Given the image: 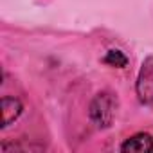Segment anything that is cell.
Here are the masks:
<instances>
[{
  "mask_svg": "<svg viewBox=\"0 0 153 153\" xmlns=\"http://www.w3.org/2000/svg\"><path fill=\"white\" fill-rule=\"evenodd\" d=\"M117 106H119L117 96L112 94L110 90H103V92L96 94L90 106H88V117H90L92 124L96 128H101V130L110 128L114 124Z\"/></svg>",
  "mask_w": 153,
  "mask_h": 153,
  "instance_id": "obj_1",
  "label": "cell"
},
{
  "mask_svg": "<svg viewBox=\"0 0 153 153\" xmlns=\"http://www.w3.org/2000/svg\"><path fill=\"white\" fill-rule=\"evenodd\" d=\"M137 97L144 105L153 103V56H148L139 70L137 76V83H135Z\"/></svg>",
  "mask_w": 153,
  "mask_h": 153,
  "instance_id": "obj_2",
  "label": "cell"
},
{
  "mask_svg": "<svg viewBox=\"0 0 153 153\" xmlns=\"http://www.w3.org/2000/svg\"><path fill=\"white\" fill-rule=\"evenodd\" d=\"M22 110H24V106H22L20 99L4 96L2 97V128H6L11 123H15L20 117Z\"/></svg>",
  "mask_w": 153,
  "mask_h": 153,
  "instance_id": "obj_3",
  "label": "cell"
},
{
  "mask_svg": "<svg viewBox=\"0 0 153 153\" xmlns=\"http://www.w3.org/2000/svg\"><path fill=\"white\" fill-rule=\"evenodd\" d=\"M121 151H153V137L149 133H135L121 144Z\"/></svg>",
  "mask_w": 153,
  "mask_h": 153,
  "instance_id": "obj_4",
  "label": "cell"
},
{
  "mask_svg": "<svg viewBox=\"0 0 153 153\" xmlns=\"http://www.w3.org/2000/svg\"><path fill=\"white\" fill-rule=\"evenodd\" d=\"M103 61H105L106 65H110V67H117V68H123V67H126V65H128V58L124 56V52L115 51V49L108 51V52H106V56L103 58Z\"/></svg>",
  "mask_w": 153,
  "mask_h": 153,
  "instance_id": "obj_5",
  "label": "cell"
}]
</instances>
